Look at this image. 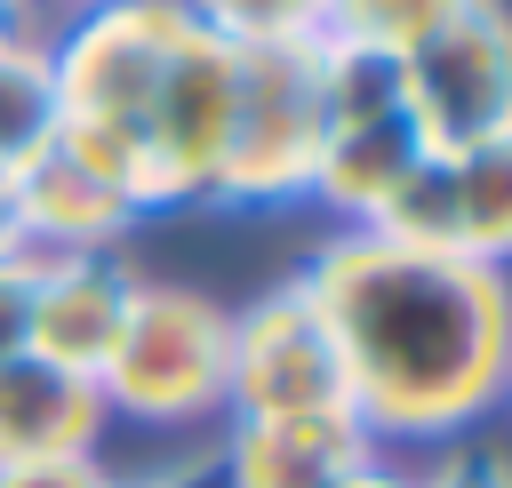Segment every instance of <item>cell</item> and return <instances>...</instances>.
<instances>
[{
    "label": "cell",
    "mask_w": 512,
    "mask_h": 488,
    "mask_svg": "<svg viewBox=\"0 0 512 488\" xmlns=\"http://www.w3.org/2000/svg\"><path fill=\"white\" fill-rule=\"evenodd\" d=\"M8 216H16V240L32 256H112L128 240V224L144 216L128 192H112L96 168H80L64 144H48L32 168H16L8 184Z\"/></svg>",
    "instance_id": "7"
},
{
    "label": "cell",
    "mask_w": 512,
    "mask_h": 488,
    "mask_svg": "<svg viewBox=\"0 0 512 488\" xmlns=\"http://www.w3.org/2000/svg\"><path fill=\"white\" fill-rule=\"evenodd\" d=\"M328 0H192V24H208L232 48H288V40H320Z\"/></svg>",
    "instance_id": "16"
},
{
    "label": "cell",
    "mask_w": 512,
    "mask_h": 488,
    "mask_svg": "<svg viewBox=\"0 0 512 488\" xmlns=\"http://www.w3.org/2000/svg\"><path fill=\"white\" fill-rule=\"evenodd\" d=\"M104 400L88 376H64L32 352L0 360V464H24V456H96L104 440Z\"/></svg>",
    "instance_id": "10"
},
{
    "label": "cell",
    "mask_w": 512,
    "mask_h": 488,
    "mask_svg": "<svg viewBox=\"0 0 512 488\" xmlns=\"http://www.w3.org/2000/svg\"><path fill=\"white\" fill-rule=\"evenodd\" d=\"M456 248L488 272L512 264V128L456 152Z\"/></svg>",
    "instance_id": "13"
},
{
    "label": "cell",
    "mask_w": 512,
    "mask_h": 488,
    "mask_svg": "<svg viewBox=\"0 0 512 488\" xmlns=\"http://www.w3.org/2000/svg\"><path fill=\"white\" fill-rule=\"evenodd\" d=\"M416 160H424V136H416L408 112H344V120H328V136H320L312 200H320L336 224H368Z\"/></svg>",
    "instance_id": "11"
},
{
    "label": "cell",
    "mask_w": 512,
    "mask_h": 488,
    "mask_svg": "<svg viewBox=\"0 0 512 488\" xmlns=\"http://www.w3.org/2000/svg\"><path fill=\"white\" fill-rule=\"evenodd\" d=\"M336 336L352 416L376 448L464 440L504 408L512 368V288L456 248H400L368 224L320 240L296 280Z\"/></svg>",
    "instance_id": "1"
},
{
    "label": "cell",
    "mask_w": 512,
    "mask_h": 488,
    "mask_svg": "<svg viewBox=\"0 0 512 488\" xmlns=\"http://www.w3.org/2000/svg\"><path fill=\"white\" fill-rule=\"evenodd\" d=\"M328 488H416V472H408V464H392L384 448H368V456H360L352 472H336Z\"/></svg>",
    "instance_id": "20"
},
{
    "label": "cell",
    "mask_w": 512,
    "mask_h": 488,
    "mask_svg": "<svg viewBox=\"0 0 512 488\" xmlns=\"http://www.w3.org/2000/svg\"><path fill=\"white\" fill-rule=\"evenodd\" d=\"M504 408H512V368H504Z\"/></svg>",
    "instance_id": "25"
},
{
    "label": "cell",
    "mask_w": 512,
    "mask_h": 488,
    "mask_svg": "<svg viewBox=\"0 0 512 488\" xmlns=\"http://www.w3.org/2000/svg\"><path fill=\"white\" fill-rule=\"evenodd\" d=\"M464 0H328L320 40L328 48H368V56H408L416 40H432Z\"/></svg>",
    "instance_id": "14"
},
{
    "label": "cell",
    "mask_w": 512,
    "mask_h": 488,
    "mask_svg": "<svg viewBox=\"0 0 512 488\" xmlns=\"http://www.w3.org/2000/svg\"><path fill=\"white\" fill-rule=\"evenodd\" d=\"M64 136V88H56V48L24 24L0 32V184L32 168Z\"/></svg>",
    "instance_id": "12"
},
{
    "label": "cell",
    "mask_w": 512,
    "mask_h": 488,
    "mask_svg": "<svg viewBox=\"0 0 512 488\" xmlns=\"http://www.w3.org/2000/svg\"><path fill=\"white\" fill-rule=\"evenodd\" d=\"M320 136H328L320 40L240 48V96H232L216 200H296V192H312Z\"/></svg>",
    "instance_id": "3"
},
{
    "label": "cell",
    "mask_w": 512,
    "mask_h": 488,
    "mask_svg": "<svg viewBox=\"0 0 512 488\" xmlns=\"http://www.w3.org/2000/svg\"><path fill=\"white\" fill-rule=\"evenodd\" d=\"M232 96H240V48L192 24L160 72L144 144H152V208L168 200H216L224 136H232Z\"/></svg>",
    "instance_id": "6"
},
{
    "label": "cell",
    "mask_w": 512,
    "mask_h": 488,
    "mask_svg": "<svg viewBox=\"0 0 512 488\" xmlns=\"http://www.w3.org/2000/svg\"><path fill=\"white\" fill-rule=\"evenodd\" d=\"M224 352H232V312H216L192 288L136 280L128 320L96 368L104 416L136 424H208L224 416Z\"/></svg>",
    "instance_id": "2"
},
{
    "label": "cell",
    "mask_w": 512,
    "mask_h": 488,
    "mask_svg": "<svg viewBox=\"0 0 512 488\" xmlns=\"http://www.w3.org/2000/svg\"><path fill=\"white\" fill-rule=\"evenodd\" d=\"M24 8H32V0H0V24H16V16H24Z\"/></svg>",
    "instance_id": "24"
},
{
    "label": "cell",
    "mask_w": 512,
    "mask_h": 488,
    "mask_svg": "<svg viewBox=\"0 0 512 488\" xmlns=\"http://www.w3.org/2000/svg\"><path fill=\"white\" fill-rule=\"evenodd\" d=\"M416 488H512V456H496L480 440H448V456L432 472H416Z\"/></svg>",
    "instance_id": "18"
},
{
    "label": "cell",
    "mask_w": 512,
    "mask_h": 488,
    "mask_svg": "<svg viewBox=\"0 0 512 488\" xmlns=\"http://www.w3.org/2000/svg\"><path fill=\"white\" fill-rule=\"evenodd\" d=\"M112 472L96 456H24V464H0V488H104Z\"/></svg>",
    "instance_id": "19"
},
{
    "label": "cell",
    "mask_w": 512,
    "mask_h": 488,
    "mask_svg": "<svg viewBox=\"0 0 512 488\" xmlns=\"http://www.w3.org/2000/svg\"><path fill=\"white\" fill-rule=\"evenodd\" d=\"M0 32H8V24H0Z\"/></svg>",
    "instance_id": "27"
},
{
    "label": "cell",
    "mask_w": 512,
    "mask_h": 488,
    "mask_svg": "<svg viewBox=\"0 0 512 488\" xmlns=\"http://www.w3.org/2000/svg\"><path fill=\"white\" fill-rule=\"evenodd\" d=\"M72 8H96V0H72Z\"/></svg>",
    "instance_id": "26"
},
{
    "label": "cell",
    "mask_w": 512,
    "mask_h": 488,
    "mask_svg": "<svg viewBox=\"0 0 512 488\" xmlns=\"http://www.w3.org/2000/svg\"><path fill=\"white\" fill-rule=\"evenodd\" d=\"M368 448H376V440L360 432L352 408L232 424V432H224V488H328V480L352 472Z\"/></svg>",
    "instance_id": "9"
},
{
    "label": "cell",
    "mask_w": 512,
    "mask_h": 488,
    "mask_svg": "<svg viewBox=\"0 0 512 488\" xmlns=\"http://www.w3.org/2000/svg\"><path fill=\"white\" fill-rule=\"evenodd\" d=\"M368 232H384V240H400V248H456V168L440 160V152H424L400 184H392V200L368 216ZM464 256V248H456Z\"/></svg>",
    "instance_id": "15"
},
{
    "label": "cell",
    "mask_w": 512,
    "mask_h": 488,
    "mask_svg": "<svg viewBox=\"0 0 512 488\" xmlns=\"http://www.w3.org/2000/svg\"><path fill=\"white\" fill-rule=\"evenodd\" d=\"M32 296H40V256H0V360L32 352Z\"/></svg>",
    "instance_id": "17"
},
{
    "label": "cell",
    "mask_w": 512,
    "mask_h": 488,
    "mask_svg": "<svg viewBox=\"0 0 512 488\" xmlns=\"http://www.w3.org/2000/svg\"><path fill=\"white\" fill-rule=\"evenodd\" d=\"M128 8H152V16H176V24H192V0H128Z\"/></svg>",
    "instance_id": "22"
},
{
    "label": "cell",
    "mask_w": 512,
    "mask_h": 488,
    "mask_svg": "<svg viewBox=\"0 0 512 488\" xmlns=\"http://www.w3.org/2000/svg\"><path fill=\"white\" fill-rule=\"evenodd\" d=\"M400 104L424 136V152L456 160L512 128V8L464 0L432 40L400 56Z\"/></svg>",
    "instance_id": "4"
},
{
    "label": "cell",
    "mask_w": 512,
    "mask_h": 488,
    "mask_svg": "<svg viewBox=\"0 0 512 488\" xmlns=\"http://www.w3.org/2000/svg\"><path fill=\"white\" fill-rule=\"evenodd\" d=\"M104 488H184V480H176V472H112Z\"/></svg>",
    "instance_id": "21"
},
{
    "label": "cell",
    "mask_w": 512,
    "mask_h": 488,
    "mask_svg": "<svg viewBox=\"0 0 512 488\" xmlns=\"http://www.w3.org/2000/svg\"><path fill=\"white\" fill-rule=\"evenodd\" d=\"M128 264L120 256H40V296H32V360L88 376L104 368L120 320H128Z\"/></svg>",
    "instance_id": "8"
},
{
    "label": "cell",
    "mask_w": 512,
    "mask_h": 488,
    "mask_svg": "<svg viewBox=\"0 0 512 488\" xmlns=\"http://www.w3.org/2000/svg\"><path fill=\"white\" fill-rule=\"evenodd\" d=\"M0 256H24V240H16V216H8V192H0Z\"/></svg>",
    "instance_id": "23"
},
{
    "label": "cell",
    "mask_w": 512,
    "mask_h": 488,
    "mask_svg": "<svg viewBox=\"0 0 512 488\" xmlns=\"http://www.w3.org/2000/svg\"><path fill=\"white\" fill-rule=\"evenodd\" d=\"M328 408H352V392H344V360H336V336L312 312V296L288 280V288L256 296L248 312H232L224 416L264 424V416H328Z\"/></svg>",
    "instance_id": "5"
}]
</instances>
